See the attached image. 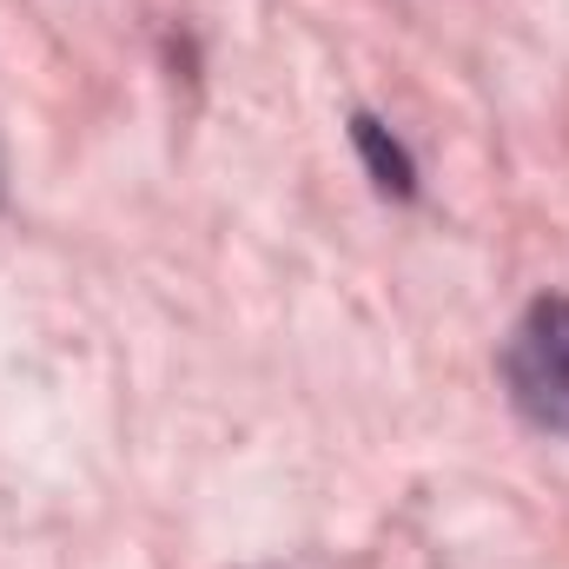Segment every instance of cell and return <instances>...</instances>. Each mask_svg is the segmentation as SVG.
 Segmentation results:
<instances>
[{"label": "cell", "instance_id": "cell-1", "mask_svg": "<svg viewBox=\"0 0 569 569\" xmlns=\"http://www.w3.org/2000/svg\"><path fill=\"white\" fill-rule=\"evenodd\" d=\"M503 385L530 425L569 430V298H537L517 318L503 345Z\"/></svg>", "mask_w": 569, "mask_h": 569}, {"label": "cell", "instance_id": "cell-2", "mask_svg": "<svg viewBox=\"0 0 569 569\" xmlns=\"http://www.w3.org/2000/svg\"><path fill=\"white\" fill-rule=\"evenodd\" d=\"M351 133H358V152H365V166H371V179H378L385 192H398V199H411V192H418V166H411V152L391 140L371 113H358V120H351Z\"/></svg>", "mask_w": 569, "mask_h": 569}]
</instances>
